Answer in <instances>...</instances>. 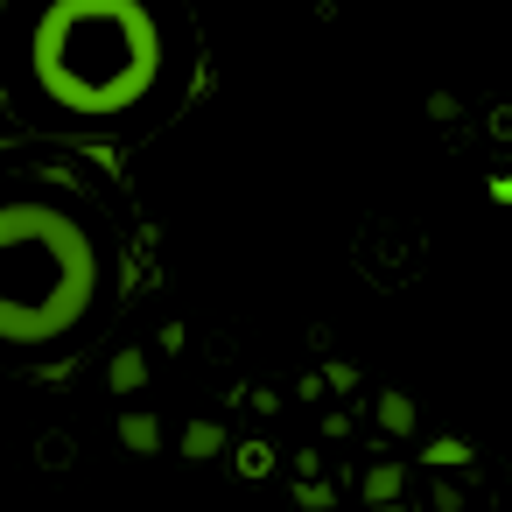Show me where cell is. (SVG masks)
<instances>
[{
  "mask_svg": "<svg viewBox=\"0 0 512 512\" xmlns=\"http://www.w3.org/2000/svg\"><path fill=\"white\" fill-rule=\"evenodd\" d=\"M106 295V246L64 197H0V351H50L92 323Z\"/></svg>",
  "mask_w": 512,
  "mask_h": 512,
  "instance_id": "1",
  "label": "cell"
},
{
  "mask_svg": "<svg viewBox=\"0 0 512 512\" xmlns=\"http://www.w3.org/2000/svg\"><path fill=\"white\" fill-rule=\"evenodd\" d=\"M169 43L148 0H50L29 29V78L71 120H127L155 99Z\"/></svg>",
  "mask_w": 512,
  "mask_h": 512,
  "instance_id": "2",
  "label": "cell"
},
{
  "mask_svg": "<svg viewBox=\"0 0 512 512\" xmlns=\"http://www.w3.org/2000/svg\"><path fill=\"white\" fill-rule=\"evenodd\" d=\"M120 449H127V456H155V449H162V421L141 414V407L120 414Z\"/></svg>",
  "mask_w": 512,
  "mask_h": 512,
  "instance_id": "3",
  "label": "cell"
},
{
  "mask_svg": "<svg viewBox=\"0 0 512 512\" xmlns=\"http://www.w3.org/2000/svg\"><path fill=\"white\" fill-rule=\"evenodd\" d=\"M190 463H211V456H225V428L218 421H183V442H176Z\"/></svg>",
  "mask_w": 512,
  "mask_h": 512,
  "instance_id": "4",
  "label": "cell"
},
{
  "mask_svg": "<svg viewBox=\"0 0 512 512\" xmlns=\"http://www.w3.org/2000/svg\"><path fill=\"white\" fill-rule=\"evenodd\" d=\"M358 491H365V505H379V512H386V505H393V498L407 491V470H400V463H372Z\"/></svg>",
  "mask_w": 512,
  "mask_h": 512,
  "instance_id": "5",
  "label": "cell"
},
{
  "mask_svg": "<svg viewBox=\"0 0 512 512\" xmlns=\"http://www.w3.org/2000/svg\"><path fill=\"white\" fill-rule=\"evenodd\" d=\"M106 386H113V393H141V386H148V351H113Z\"/></svg>",
  "mask_w": 512,
  "mask_h": 512,
  "instance_id": "6",
  "label": "cell"
},
{
  "mask_svg": "<svg viewBox=\"0 0 512 512\" xmlns=\"http://www.w3.org/2000/svg\"><path fill=\"white\" fill-rule=\"evenodd\" d=\"M372 414H379V428H386L393 442H400V435H414V400H407V393H379V407H372Z\"/></svg>",
  "mask_w": 512,
  "mask_h": 512,
  "instance_id": "7",
  "label": "cell"
},
{
  "mask_svg": "<svg viewBox=\"0 0 512 512\" xmlns=\"http://www.w3.org/2000/svg\"><path fill=\"white\" fill-rule=\"evenodd\" d=\"M239 470H246V477H267V470H274V449H267V442H239Z\"/></svg>",
  "mask_w": 512,
  "mask_h": 512,
  "instance_id": "8",
  "label": "cell"
},
{
  "mask_svg": "<svg viewBox=\"0 0 512 512\" xmlns=\"http://www.w3.org/2000/svg\"><path fill=\"white\" fill-rule=\"evenodd\" d=\"M428 463H435V470H449V463H470V442L442 435V442H428Z\"/></svg>",
  "mask_w": 512,
  "mask_h": 512,
  "instance_id": "9",
  "label": "cell"
},
{
  "mask_svg": "<svg viewBox=\"0 0 512 512\" xmlns=\"http://www.w3.org/2000/svg\"><path fill=\"white\" fill-rule=\"evenodd\" d=\"M295 505H302V512H330L337 498H330V484H316V477H309V484L295 491Z\"/></svg>",
  "mask_w": 512,
  "mask_h": 512,
  "instance_id": "10",
  "label": "cell"
},
{
  "mask_svg": "<svg viewBox=\"0 0 512 512\" xmlns=\"http://www.w3.org/2000/svg\"><path fill=\"white\" fill-rule=\"evenodd\" d=\"M491 197H498V204H512V169H505V176H491Z\"/></svg>",
  "mask_w": 512,
  "mask_h": 512,
  "instance_id": "11",
  "label": "cell"
}]
</instances>
